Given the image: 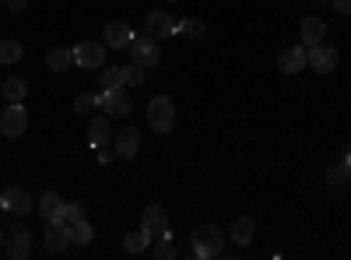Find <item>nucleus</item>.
Wrapping results in <instances>:
<instances>
[{
    "label": "nucleus",
    "mask_w": 351,
    "mask_h": 260,
    "mask_svg": "<svg viewBox=\"0 0 351 260\" xmlns=\"http://www.w3.org/2000/svg\"><path fill=\"white\" fill-rule=\"evenodd\" d=\"M130 60L141 64L144 71H152V67H158V60H162V49H158V43H155L152 36H134V43H130Z\"/></svg>",
    "instance_id": "3"
},
{
    "label": "nucleus",
    "mask_w": 351,
    "mask_h": 260,
    "mask_svg": "<svg viewBox=\"0 0 351 260\" xmlns=\"http://www.w3.org/2000/svg\"><path fill=\"white\" fill-rule=\"evenodd\" d=\"M71 64H74V49H67V46H53L46 53V67L49 71H67Z\"/></svg>",
    "instance_id": "19"
},
{
    "label": "nucleus",
    "mask_w": 351,
    "mask_h": 260,
    "mask_svg": "<svg viewBox=\"0 0 351 260\" xmlns=\"http://www.w3.org/2000/svg\"><path fill=\"white\" fill-rule=\"evenodd\" d=\"M278 67H281L285 74H299V71L306 67V43H299V46H288V49L278 56Z\"/></svg>",
    "instance_id": "15"
},
{
    "label": "nucleus",
    "mask_w": 351,
    "mask_h": 260,
    "mask_svg": "<svg viewBox=\"0 0 351 260\" xmlns=\"http://www.w3.org/2000/svg\"><path fill=\"white\" fill-rule=\"evenodd\" d=\"M148 233H130V236H123V250L127 253H144V250H148Z\"/></svg>",
    "instance_id": "28"
},
{
    "label": "nucleus",
    "mask_w": 351,
    "mask_h": 260,
    "mask_svg": "<svg viewBox=\"0 0 351 260\" xmlns=\"http://www.w3.org/2000/svg\"><path fill=\"white\" fill-rule=\"evenodd\" d=\"M180 36H186V39H204V21L200 18H186V21H180V28H176Z\"/></svg>",
    "instance_id": "29"
},
{
    "label": "nucleus",
    "mask_w": 351,
    "mask_h": 260,
    "mask_svg": "<svg viewBox=\"0 0 351 260\" xmlns=\"http://www.w3.org/2000/svg\"><path fill=\"white\" fill-rule=\"evenodd\" d=\"M316 4H319V0H316Z\"/></svg>",
    "instance_id": "39"
},
{
    "label": "nucleus",
    "mask_w": 351,
    "mask_h": 260,
    "mask_svg": "<svg viewBox=\"0 0 351 260\" xmlns=\"http://www.w3.org/2000/svg\"><path fill=\"white\" fill-rule=\"evenodd\" d=\"M225 250V233L218 225H197L193 228V257L200 260H215Z\"/></svg>",
    "instance_id": "1"
},
{
    "label": "nucleus",
    "mask_w": 351,
    "mask_h": 260,
    "mask_svg": "<svg viewBox=\"0 0 351 260\" xmlns=\"http://www.w3.org/2000/svg\"><path fill=\"white\" fill-rule=\"evenodd\" d=\"M71 246V225H60V222H46V250L49 253H60Z\"/></svg>",
    "instance_id": "14"
},
{
    "label": "nucleus",
    "mask_w": 351,
    "mask_h": 260,
    "mask_svg": "<svg viewBox=\"0 0 351 260\" xmlns=\"http://www.w3.org/2000/svg\"><path fill=\"white\" fill-rule=\"evenodd\" d=\"M25 92H28V84L21 78H4V84H0V95H4L8 102H21Z\"/></svg>",
    "instance_id": "21"
},
{
    "label": "nucleus",
    "mask_w": 351,
    "mask_h": 260,
    "mask_svg": "<svg viewBox=\"0 0 351 260\" xmlns=\"http://www.w3.org/2000/svg\"><path fill=\"white\" fill-rule=\"evenodd\" d=\"M95 106H102V95L81 92V95L74 99V113H81V117H88V113H95Z\"/></svg>",
    "instance_id": "26"
},
{
    "label": "nucleus",
    "mask_w": 351,
    "mask_h": 260,
    "mask_svg": "<svg viewBox=\"0 0 351 260\" xmlns=\"http://www.w3.org/2000/svg\"><path fill=\"white\" fill-rule=\"evenodd\" d=\"M123 84V67H102L99 71V88H120Z\"/></svg>",
    "instance_id": "24"
},
{
    "label": "nucleus",
    "mask_w": 351,
    "mask_h": 260,
    "mask_svg": "<svg viewBox=\"0 0 351 260\" xmlns=\"http://www.w3.org/2000/svg\"><path fill=\"white\" fill-rule=\"evenodd\" d=\"M25 127H28V109L21 102H8L4 117H0V134L4 137H21Z\"/></svg>",
    "instance_id": "7"
},
{
    "label": "nucleus",
    "mask_w": 351,
    "mask_h": 260,
    "mask_svg": "<svg viewBox=\"0 0 351 260\" xmlns=\"http://www.w3.org/2000/svg\"><path fill=\"white\" fill-rule=\"evenodd\" d=\"M176 28H180V21H176L172 14L165 11H148V21H144V32H148L152 39H169Z\"/></svg>",
    "instance_id": "9"
},
{
    "label": "nucleus",
    "mask_w": 351,
    "mask_h": 260,
    "mask_svg": "<svg viewBox=\"0 0 351 260\" xmlns=\"http://www.w3.org/2000/svg\"><path fill=\"white\" fill-rule=\"evenodd\" d=\"M60 208H64V197L56 193V190H46V193L39 197V218H43V222H53L56 215H60Z\"/></svg>",
    "instance_id": "18"
},
{
    "label": "nucleus",
    "mask_w": 351,
    "mask_h": 260,
    "mask_svg": "<svg viewBox=\"0 0 351 260\" xmlns=\"http://www.w3.org/2000/svg\"><path fill=\"white\" fill-rule=\"evenodd\" d=\"M4 4H8V11H25L28 0H4Z\"/></svg>",
    "instance_id": "34"
},
{
    "label": "nucleus",
    "mask_w": 351,
    "mask_h": 260,
    "mask_svg": "<svg viewBox=\"0 0 351 260\" xmlns=\"http://www.w3.org/2000/svg\"><path fill=\"white\" fill-rule=\"evenodd\" d=\"M0 246H8V233H4V228H0Z\"/></svg>",
    "instance_id": "36"
},
{
    "label": "nucleus",
    "mask_w": 351,
    "mask_h": 260,
    "mask_svg": "<svg viewBox=\"0 0 351 260\" xmlns=\"http://www.w3.org/2000/svg\"><path fill=\"white\" fill-rule=\"evenodd\" d=\"M144 74L148 71H144L141 64H130V67H123V84L127 88H137V84H144Z\"/></svg>",
    "instance_id": "31"
},
{
    "label": "nucleus",
    "mask_w": 351,
    "mask_h": 260,
    "mask_svg": "<svg viewBox=\"0 0 351 260\" xmlns=\"http://www.w3.org/2000/svg\"><path fill=\"white\" fill-rule=\"evenodd\" d=\"M74 64L84 71L106 67V43H77L74 46Z\"/></svg>",
    "instance_id": "6"
},
{
    "label": "nucleus",
    "mask_w": 351,
    "mask_h": 260,
    "mask_svg": "<svg viewBox=\"0 0 351 260\" xmlns=\"http://www.w3.org/2000/svg\"><path fill=\"white\" fill-rule=\"evenodd\" d=\"M334 11L337 14H351V0H334Z\"/></svg>",
    "instance_id": "33"
},
{
    "label": "nucleus",
    "mask_w": 351,
    "mask_h": 260,
    "mask_svg": "<svg viewBox=\"0 0 351 260\" xmlns=\"http://www.w3.org/2000/svg\"><path fill=\"white\" fill-rule=\"evenodd\" d=\"M28 250H32V233H28L25 225H14L8 233V257L11 260H25Z\"/></svg>",
    "instance_id": "11"
},
{
    "label": "nucleus",
    "mask_w": 351,
    "mask_h": 260,
    "mask_svg": "<svg viewBox=\"0 0 351 260\" xmlns=\"http://www.w3.org/2000/svg\"><path fill=\"white\" fill-rule=\"evenodd\" d=\"M148 127H152L155 134H169V130L176 127V106H172L169 95H155V99L148 102Z\"/></svg>",
    "instance_id": "2"
},
{
    "label": "nucleus",
    "mask_w": 351,
    "mask_h": 260,
    "mask_svg": "<svg viewBox=\"0 0 351 260\" xmlns=\"http://www.w3.org/2000/svg\"><path fill=\"white\" fill-rule=\"evenodd\" d=\"M253 236H256V222L253 218H236L232 222V243L236 246H246Z\"/></svg>",
    "instance_id": "20"
},
{
    "label": "nucleus",
    "mask_w": 351,
    "mask_h": 260,
    "mask_svg": "<svg viewBox=\"0 0 351 260\" xmlns=\"http://www.w3.org/2000/svg\"><path fill=\"white\" fill-rule=\"evenodd\" d=\"M141 233H148L152 239L162 236V233H169V215H165L162 204H148V208L141 211Z\"/></svg>",
    "instance_id": "8"
},
{
    "label": "nucleus",
    "mask_w": 351,
    "mask_h": 260,
    "mask_svg": "<svg viewBox=\"0 0 351 260\" xmlns=\"http://www.w3.org/2000/svg\"><path fill=\"white\" fill-rule=\"evenodd\" d=\"M348 183H351V176L344 172V165H341V162H334V165L327 169V187H330L334 193H341V190H344Z\"/></svg>",
    "instance_id": "23"
},
{
    "label": "nucleus",
    "mask_w": 351,
    "mask_h": 260,
    "mask_svg": "<svg viewBox=\"0 0 351 260\" xmlns=\"http://www.w3.org/2000/svg\"><path fill=\"white\" fill-rule=\"evenodd\" d=\"M92 236H95V233H92V225H88L84 218L71 225V243H77V246H88V243H92Z\"/></svg>",
    "instance_id": "27"
},
{
    "label": "nucleus",
    "mask_w": 351,
    "mask_h": 260,
    "mask_svg": "<svg viewBox=\"0 0 351 260\" xmlns=\"http://www.w3.org/2000/svg\"><path fill=\"white\" fill-rule=\"evenodd\" d=\"M102 39H106L109 49H130V43H134V28H130L127 21H109V25H106V32H102Z\"/></svg>",
    "instance_id": "10"
},
{
    "label": "nucleus",
    "mask_w": 351,
    "mask_h": 260,
    "mask_svg": "<svg viewBox=\"0 0 351 260\" xmlns=\"http://www.w3.org/2000/svg\"><path fill=\"white\" fill-rule=\"evenodd\" d=\"M158 243H155V257L158 260H172L176 257V243H172V236L169 233H162V236H155Z\"/></svg>",
    "instance_id": "30"
},
{
    "label": "nucleus",
    "mask_w": 351,
    "mask_h": 260,
    "mask_svg": "<svg viewBox=\"0 0 351 260\" xmlns=\"http://www.w3.org/2000/svg\"><path fill=\"white\" fill-rule=\"evenodd\" d=\"M102 109H106V117H109V120H123V117H130L134 102H130V95H127V84H120V88H106V92H102Z\"/></svg>",
    "instance_id": "4"
},
{
    "label": "nucleus",
    "mask_w": 351,
    "mask_h": 260,
    "mask_svg": "<svg viewBox=\"0 0 351 260\" xmlns=\"http://www.w3.org/2000/svg\"><path fill=\"white\" fill-rule=\"evenodd\" d=\"M0 204H4V211L11 215H25V211H32V193L21 190V187H11L0 193Z\"/></svg>",
    "instance_id": "12"
},
{
    "label": "nucleus",
    "mask_w": 351,
    "mask_h": 260,
    "mask_svg": "<svg viewBox=\"0 0 351 260\" xmlns=\"http://www.w3.org/2000/svg\"><path fill=\"white\" fill-rule=\"evenodd\" d=\"M95 152H99V162H102V165H109V162L116 158V152H109L106 144H102V148H95Z\"/></svg>",
    "instance_id": "32"
},
{
    "label": "nucleus",
    "mask_w": 351,
    "mask_h": 260,
    "mask_svg": "<svg viewBox=\"0 0 351 260\" xmlns=\"http://www.w3.org/2000/svg\"><path fill=\"white\" fill-rule=\"evenodd\" d=\"M141 152V130L137 127H123L120 134H116V155L120 158H137Z\"/></svg>",
    "instance_id": "13"
},
{
    "label": "nucleus",
    "mask_w": 351,
    "mask_h": 260,
    "mask_svg": "<svg viewBox=\"0 0 351 260\" xmlns=\"http://www.w3.org/2000/svg\"><path fill=\"white\" fill-rule=\"evenodd\" d=\"M84 218V208L77 204V200H71V204H64L60 208V215H56L53 222H60V225H74V222H81Z\"/></svg>",
    "instance_id": "25"
},
{
    "label": "nucleus",
    "mask_w": 351,
    "mask_h": 260,
    "mask_svg": "<svg viewBox=\"0 0 351 260\" xmlns=\"http://www.w3.org/2000/svg\"><path fill=\"white\" fill-rule=\"evenodd\" d=\"M109 137H112L109 117H92V123H88V144H92V148H102V144H109Z\"/></svg>",
    "instance_id": "16"
},
{
    "label": "nucleus",
    "mask_w": 351,
    "mask_h": 260,
    "mask_svg": "<svg viewBox=\"0 0 351 260\" xmlns=\"http://www.w3.org/2000/svg\"><path fill=\"white\" fill-rule=\"evenodd\" d=\"M0 211H4V204H0Z\"/></svg>",
    "instance_id": "37"
},
{
    "label": "nucleus",
    "mask_w": 351,
    "mask_h": 260,
    "mask_svg": "<svg viewBox=\"0 0 351 260\" xmlns=\"http://www.w3.org/2000/svg\"><path fill=\"white\" fill-rule=\"evenodd\" d=\"M299 36H302L306 46H316V43H324V39H327V25L319 21V18H306L302 28H299Z\"/></svg>",
    "instance_id": "17"
},
{
    "label": "nucleus",
    "mask_w": 351,
    "mask_h": 260,
    "mask_svg": "<svg viewBox=\"0 0 351 260\" xmlns=\"http://www.w3.org/2000/svg\"><path fill=\"white\" fill-rule=\"evenodd\" d=\"M341 165H344V172L351 176V148H344V158H341Z\"/></svg>",
    "instance_id": "35"
},
{
    "label": "nucleus",
    "mask_w": 351,
    "mask_h": 260,
    "mask_svg": "<svg viewBox=\"0 0 351 260\" xmlns=\"http://www.w3.org/2000/svg\"><path fill=\"white\" fill-rule=\"evenodd\" d=\"M21 60V43L18 39H0V67Z\"/></svg>",
    "instance_id": "22"
},
{
    "label": "nucleus",
    "mask_w": 351,
    "mask_h": 260,
    "mask_svg": "<svg viewBox=\"0 0 351 260\" xmlns=\"http://www.w3.org/2000/svg\"><path fill=\"white\" fill-rule=\"evenodd\" d=\"M306 67H313L316 74H330V71L337 67V49L327 46V43L306 46Z\"/></svg>",
    "instance_id": "5"
},
{
    "label": "nucleus",
    "mask_w": 351,
    "mask_h": 260,
    "mask_svg": "<svg viewBox=\"0 0 351 260\" xmlns=\"http://www.w3.org/2000/svg\"><path fill=\"white\" fill-rule=\"evenodd\" d=\"M0 4H4V0H0Z\"/></svg>",
    "instance_id": "38"
}]
</instances>
